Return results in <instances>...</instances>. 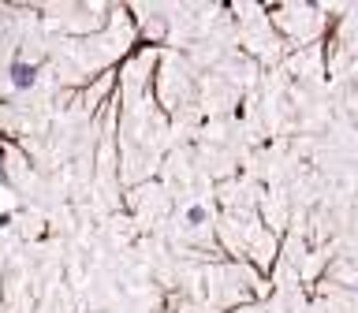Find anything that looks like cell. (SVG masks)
Returning <instances> with one entry per match:
<instances>
[{
  "label": "cell",
  "mask_w": 358,
  "mask_h": 313,
  "mask_svg": "<svg viewBox=\"0 0 358 313\" xmlns=\"http://www.w3.org/2000/svg\"><path fill=\"white\" fill-rule=\"evenodd\" d=\"M34 64H22V60H15L11 64V86L15 89H27V86H34Z\"/></svg>",
  "instance_id": "cell-1"
},
{
  "label": "cell",
  "mask_w": 358,
  "mask_h": 313,
  "mask_svg": "<svg viewBox=\"0 0 358 313\" xmlns=\"http://www.w3.org/2000/svg\"><path fill=\"white\" fill-rule=\"evenodd\" d=\"M187 220H190V224H201V220H206V212H201V209L194 205V209H190V212H187Z\"/></svg>",
  "instance_id": "cell-2"
}]
</instances>
